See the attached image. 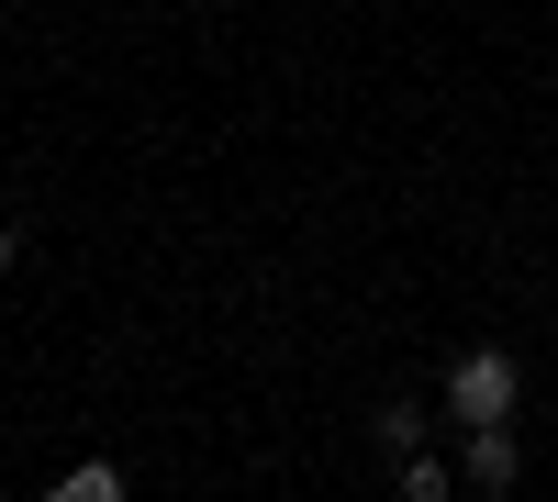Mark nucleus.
Instances as JSON below:
<instances>
[{
	"mask_svg": "<svg viewBox=\"0 0 558 502\" xmlns=\"http://www.w3.org/2000/svg\"><path fill=\"white\" fill-rule=\"evenodd\" d=\"M470 480H481V491H514V480H525V458H514V436H502V425H470Z\"/></svg>",
	"mask_w": 558,
	"mask_h": 502,
	"instance_id": "nucleus-2",
	"label": "nucleus"
},
{
	"mask_svg": "<svg viewBox=\"0 0 558 502\" xmlns=\"http://www.w3.org/2000/svg\"><path fill=\"white\" fill-rule=\"evenodd\" d=\"M380 446L402 458V446H425V414H413V402H380Z\"/></svg>",
	"mask_w": 558,
	"mask_h": 502,
	"instance_id": "nucleus-5",
	"label": "nucleus"
},
{
	"mask_svg": "<svg viewBox=\"0 0 558 502\" xmlns=\"http://www.w3.org/2000/svg\"><path fill=\"white\" fill-rule=\"evenodd\" d=\"M12 257H23V235H12V223H0V268H12Z\"/></svg>",
	"mask_w": 558,
	"mask_h": 502,
	"instance_id": "nucleus-6",
	"label": "nucleus"
},
{
	"mask_svg": "<svg viewBox=\"0 0 558 502\" xmlns=\"http://www.w3.org/2000/svg\"><path fill=\"white\" fill-rule=\"evenodd\" d=\"M514 391H525V369L502 346H470L447 369V425H514Z\"/></svg>",
	"mask_w": 558,
	"mask_h": 502,
	"instance_id": "nucleus-1",
	"label": "nucleus"
},
{
	"mask_svg": "<svg viewBox=\"0 0 558 502\" xmlns=\"http://www.w3.org/2000/svg\"><path fill=\"white\" fill-rule=\"evenodd\" d=\"M447 491H458V469L425 458V446H402V502H447Z\"/></svg>",
	"mask_w": 558,
	"mask_h": 502,
	"instance_id": "nucleus-3",
	"label": "nucleus"
},
{
	"mask_svg": "<svg viewBox=\"0 0 558 502\" xmlns=\"http://www.w3.org/2000/svg\"><path fill=\"white\" fill-rule=\"evenodd\" d=\"M57 502H123V469H112V458H78V469L57 480Z\"/></svg>",
	"mask_w": 558,
	"mask_h": 502,
	"instance_id": "nucleus-4",
	"label": "nucleus"
}]
</instances>
